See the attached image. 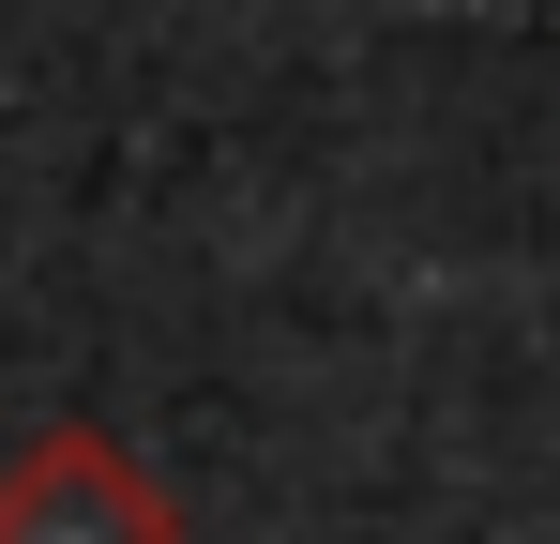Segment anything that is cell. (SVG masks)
<instances>
[{"instance_id": "cell-1", "label": "cell", "mask_w": 560, "mask_h": 544, "mask_svg": "<svg viewBox=\"0 0 560 544\" xmlns=\"http://www.w3.org/2000/svg\"><path fill=\"white\" fill-rule=\"evenodd\" d=\"M0 544H183V515L106 424H46L0 453Z\"/></svg>"}]
</instances>
